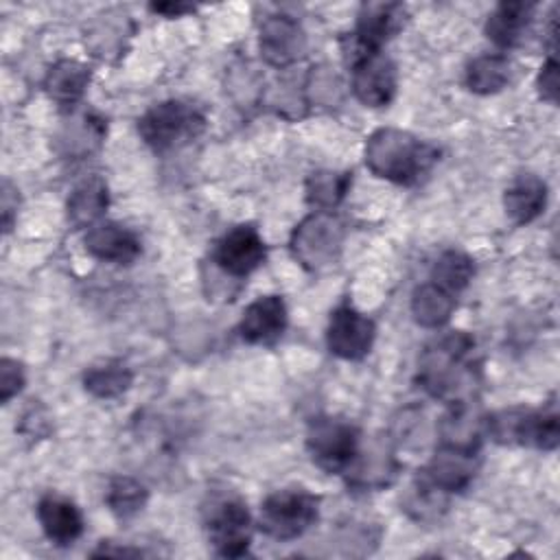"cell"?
I'll use <instances>...</instances> for the list:
<instances>
[{
  "label": "cell",
  "mask_w": 560,
  "mask_h": 560,
  "mask_svg": "<svg viewBox=\"0 0 560 560\" xmlns=\"http://www.w3.org/2000/svg\"><path fill=\"white\" fill-rule=\"evenodd\" d=\"M475 341L466 332H451L429 346L420 357L418 381L424 392L448 405L472 400L475 368L470 363Z\"/></svg>",
  "instance_id": "cell-1"
},
{
  "label": "cell",
  "mask_w": 560,
  "mask_h": 560,
  "mask_svg": "<svg viewBox=\"0 0 560 560\" xmlns=\"http://www.w3.org/2000/svg\"><path fill=\"white\" fill-rule=\"evenodd\" d=\"M438 160V149L409 131L383 127L365 144V164L383 179L396 184L418 182Z\"/></svg>",
  "instance_id": "cell-2"
},
{
  "label": "cell",
  "mask_w": 560,
  "mask_h": 560,
  "mask_svg": "<svg viewBox=\"0 0 560 560\" xmlns=\"http://www.w3.org/2000/svg\"><path fill=\"white\" fill-rule=\"evenodd\" d=\"M203 125L206 118L192 103L173 98L147 109L138 120V133L153 151L164 153L195 140Z\"/></svg>",
  "instance_id": "cell-3"
},
{
  "label": "cell",
  "mask_w": 560,
  "mask_h": 560,
  "mask_svg": "<svg viewBox=\"0 0 560 560\" xmlns=\"http://www.w3.org/2000/svg\"><path fill=\"white\" fill-rule=\"evenodd\" d=\"M346 228L328 210H315L308 214L291 236L293 258L308 271H322L337 262L343 247Z\"/></svg>",
  "instance_id": "cell-4"
},
{
  "label": "cell",
  "mask_w": 560,
  "mask_h": 560,
  "mask_svg": "<svg viewBox=\"0 0 560 560\" xmlns=\"http://www.w3.org/2000/svg\"><path fill=\"white\" fill-rule=\"evenodd\" d=\"M486 427L490 438L499 444H521L551 451L560 440L556 409L534 411L525 407H510L488 416Z\"/></svg>",
  "instance_id": "cell-5"
},
{
  "label": "cell",
  "mask_w": 560,
  "mask_h": 560,
  "mask_svg": "<svg viewBox=\"0 0 560 560\" xmlns=\"http://www.w3.org/2000/svg\"><path fill=\"white\" fill-rule=\"evenodd\" d=\"M317 514L319 497L302 488H287L271 492L262 501L258 525L276 540H293L317 521Z\"/></svg>",
  "instance_id": "cell-6"
},
{
  "label": "cell",
  "mask_w": 560,
  "mask_h": 560,
  "mask_svg": "<svg viewBox=\"0 0 560 560\" xmlns=\"http://www.w3.org/2000/svg\"><path fill=\"white\" fill-rule=\"evenodd\" d=\"M203 527L219 556L241 558L247 553L254 529L247 505L238 497H212L203 510Z\"/></svg>",
  "instance_id": "cell-7"
},
{
  "label": "cell",
  "mask_w": 560,
  "mask_h": 560,
  "mask_svg": "<svg viewBox=\"0 0 560 560\" xmlns=\"http://www.w3.org/2000/svg\"><path fill=\"white\" fill-rule=\"evenodd\" d=\"M311 459L326 472H348L361 448L359 429L341 418H315L306 431Z\"/></svg>",
  "instance_id": "cell-8"
},
{
  "label": "cell",
  "mask_w": 560,
  "mask_h": 560,
  "mask_svg": "<svg viewBox=\"0 0 560 560\" xmlns=\"http://www.w3.org/2000/svg\"><path fill=\"white\" fill-rule=\"evenodd\" d=\"M405 9L396 2H368L361 7L357 15V28L350 35V46L346 50L348 63L359 59L361 55L381 50L383 42H387L402 24Z\"/></svg>",
  "instance_id": "cell-9"
},
{
  "label": "cell",
  "mask_w": 560,
  "mask_h": 560,
  "mask_svg": "<svg viewBox=\"0 0 560 560\" xmlns=\"http://www.w3.org/2000/svg\"><path fill=\"white\" fill-rule=\"evenodd\" d=\"M376 326L374 322L359 313L350 304H341L330 313V322L326 328L328 350L341 359H363L374 343Z\"/></svg>",
  "instance_id": "cell-10"
},
{
  "label": "cell",
  "mask_w": 560,
  "mask_h": 560,
  "mask_svg": "<svg viewBox=\"0 0 560 560\" xmlns=\"http://www.w3.org/2000/svg\"><path fill=\"white\" fill-rule=\"evenodd\" d=\"M265 241L254 225H236L225 232L212 252L214 265L232 278L249 276L265 260Z\"/></svg>",
  "instance_id": "cell-11"
},
{
  "label": "cell",
  "mask_w": 560,
  "mask_h": 560,
  "mask_svg": "<svg viewBox=\"0 0 560 560\" xmlns=\"http://www.w3.org/2000/svg\"><path fill=\"white\" fill-rule=\"evenodd\" d=\"M477 472V451L468 448H457L442 444L427 466L420 470V481L427 486L451 494V492H462L470 486Z\"/></svg>",
  "instance_id": "cell-12"
},
{
  "label": "cell",
  "mask_w": 560,
  "mask_h": 560,
  "mask_svg": "<svg viewBox=\"0 0 560 560\" xmlns=\"http://www.w3.org/2000/svg\"><path fill=\"white\" fill-rule=\"evenodd\" d=\"M352 92L368 107H383L396 94V66L381 50L361 55L352 63Z\"/></svg>",
  "instance_id": "cell-13"
},
{
  "label": "cell",
  "mask_w": 560,
  "mask_h": 560,
  "mask_svg": "<svg viewBox=\"0 0 560 560\" xmlns=\"http://www.w3.org/2000/svg\"><path fill=\"white\" fill-rule=\"evenodd\" d=\"M306 52V35L289 15H271L260 26V55L267 63L284 68L302 59Z\"/></svg>",
  "instance_id": "cell-14"
},
{
  "label": "cell",
  "mask_w": 560,
  "mask_h": 560,
  "mask_svg": "<svg viewBox=\"0 0 560 560\" xmlns=\"http://www.w3.org/2000/svg\"><path fill=\"white\" fill-rule=\"evenodd\" d=\"M287 328V306L280 295L256 298L241 317L238 332L247 343L271 346Z\"/></svg>",
  "instance_id": "cell-15"
},
{
  "label": "cell",
  "mask_w": 560,
  "mask_h": 560,
  "mask_svg": "<svg viewBox=\"0 0 560 560\" xmlns=\"http://www.w3.org/2000/svg\"><path fill=\"white\" fill-rule=\"evenodd\" d=\"M85 249L103 262L129 265L140 256V241L118 223H96L85 234Z\"/></svg>",
  "instance_id": "cell-16"
},
{
  "label": "cell",
  "mask_w": 560,
  "mask_h": 560,
  "mask_svg": "<svg viewBox=\"0 0 560 560\" xmlns=\"http://www.w3.org/2000/svg\"><path fill=\"white\" fill-rule=\"evenodd\" d=\"M37 521L55 545H72L83 532L81 510L66 497L46 494L37 503Z\"/></svg>",
  "instance_id": "cell-17"
},
{
  "label": "cell",
  "mask_w": 560,
  "mask_h": 560,
  "mask_svg": "<svg viewBox=\"0 0 560 560\" xmlns=\"http://www.w3.org/2000/svg\"><path fill=\"white\" fill-rule=\"evenodd\" d=\"M88 83H90V70L74 59L57 61L44 79V88L48 96L59 107H66V109L74 107L81 101Z\"/></svg>",
  "instance_id": "cell-18"
},
{
  "label": "cell",
  "mask_w": 560,
  "mask_h": 560,
  "mask_svg": "<svg viewBox=\"0 0 560 560\" xmlns=\"http://www.w3.org/2000/svg\"><path fill=\"white\" fill-rule=\"evenodd\" d=\"M547 203V186L536 175H518L503 195L505 212L514 223L534 221Z\"/></svg>",
  "instance_id": "cell-19"
},
{
  "label": "cell",
  "mask_w": 560,
  "mask_h": 560,
  "mask_svg": "<svg viewBox=\"0 0 560 560\" xmlns=\"http://www.w3.org/2000/svg\"><path fill=\"white\" fill-rule=\"evenodd\" d=\"M534 4L532 2H501L488 15L486 35L499 48H510L521 42L529 20H532Z\"/></svg>",
  "instance_id": "cell-20"
},
{
  "label": "cell",
  "mask_w": 560,
  "mask_h": 560,
  "mask_svg": "<svg viewBox=\"0 0 560 560\" xmlns=\"http://www.w3.org/2000/svg\"><path fill=\"white\" fill-rule=\"evenodd\" d=\"M107 208V186L101 177H88L74 190L68 199V217L79 228H92L103 217Z\"/></svg>",
  "instance_id": "cell-21"
},
{
  "label": "cell",
  "mask_w": 560,
  "mask_h": 560,
  "mask_svg": "<svg viewBox=\"0 0 560 560\" xmlns=\"http://www.w3.org/2000/svg\"><path fill=\"white\" fill-rule=\"evenodd\" d=\"M455 311V295L435 282L420 284L411 295L413 319L424 328H438L448 322Z\"/></svg>",
  "instance_id": "cell-22"
},
{
  "label": "cell",
  "mask_w": 560,
  "mask_h": 560,
  "mask_svg": "<svg viewBox=\"0 0 560 560\" xmlns=\"http://www.w3.org/2000/svg\"><path fill=\"white\" fill-rule=\"evenodd\" d=\"M131 370L122 361H101L88 368L83 374L85 389L96 398H116L131 385Z\"/></svg>",
  "instance_id": "cell-23"
},
{
  "label": "cell",
  "mask_w": 560,
  "mask_h": 560,
  "mask_svg": "<svg viewBox=\"0 0 560 560\" xmlns=\"http://www.w3.org/2000/svg\"><path fill=\"white\" fill-rule=\"evenodd\" d=\"M510 79L508 59L501 55L475 57L466 68V85L477 94H494Z\"/></svg>",
  "instance_id": "cell-24"
},
{
  "label": "cell",
  "mask_w": 560,
  "mask_h": 560,
  "mask_svg": "<svg viewBox=\"0 0 560 560\" xmlns=\"http://www.w3.org/2000/svg\"><path fill=\"white\" fill-rule=\"evenodd\" d=\"M350 173L335 171H317L306 179V201L317 210H332L350 188Z\"/></svg>",
  "instance_id": "cell-25"
},
{
  "label": "cell",
  "mask_w": 560,
  "mask_h": 560,
  "mask_svg": "<svg viewBox=\"0 0 560 560\" xmlns=\"http://www.w3.org/2000/svg\"><path fill=\"white\" fill-rule=\"evenodd\" d=\"M472 273H475L472 260L464 252L448 249L435 260L431 271V282H435L438 287L455 295L472 280Z\"/></svg>",
  "instance_id": "cell-26"
},
{
  "label": "cell",
  "mask_w": 560,
  "mask_h": 560,
  "mask_svg": "<svg viewBox=\"0 0 560 560\" xmlns=\"http://www.w3.org/2000/svg\"><path fill=\"white\" fill-rule=\"evenodd\" d=\"M147 488L133 477H114L107 486L105 503L118 518H129L147 505Z\"/></svg>",
  "instance_id": "cell-27"
},
{
  "label": "cell",
  "mask_w": 560,
  "mask_h": 560,
  "mask_svg": "<svg viewBox=\"0 0 560 560\" xmlns=\"http://www.w3.org/2000/svg\"><path fill=\"white\" fill-rule=\"evenodd\" d=\"M24 385V370L15 359L4 357L0 361V400L7 402L13 398Z\"/></svg>",
  "instance_id": "cell-28"
},
{
  "label": "cell",
  "mask_w": 560,
  "mask_h": 560,
  "mask_svg": "<svg viewBox=\"0 0 560 560\" xmlns=\"http://www.w3.org/2000/svg\"><path fill=\"white\" fill-rule=\"evenodd\" d=\"M538 92L545 101L549 103H558V94H560V81H558V63L556 59H549L538 74Z\"/></svg>",
  "instance_id": "cell-29"
},
{
  "label": "cell",
  "mask_w": 560,
  "mask_h": 560,
  "mask_svg": "<svg viewBox=\"0 0 560 560\" xmlns=\"http://www.w3.org/2000/svg\"><path fill=\"white\" fill-rule=\"evenodd\" d=\"M18 190L9 184V182H2V228L4 232L11 230V223H13V217L18 214Z\"/></svg>",
  "instance_id": "cell-30"
},
{
  "label": "cell",
  "mask_w": 560,
  "mask_h": 560,
  "mask_svg": "<svg viewBox=\"0 0 560 560\" xmlns=\"http://www.w3.org/2000/svg\"><path fill=\"white\" fill-rule=\"evenodd\" d=\"M151 9L155 13H166V15H182L186 11H192L190 4H182V2H162V4H151Z\"/></svg>",
  "instance_id": "cell-31"
}]
</instances>
